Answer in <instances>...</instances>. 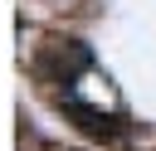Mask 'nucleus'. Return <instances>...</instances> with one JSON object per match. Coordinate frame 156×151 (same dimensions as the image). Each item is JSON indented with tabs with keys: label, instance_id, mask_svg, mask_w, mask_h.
I'll list each match as a JSON object with an SVG mask.
<instances>
[{
	"label": "nucleus",
	"instance_id": "obj_1",
	"mask_svg": "<svg viewBox=\"0 0 156 151\" xmlns=\"http://www.w3.org/2000/svg\"><path fill=\"white\" fill-rule=\"evenodd\" d=\"M58 107L88 132V136H102V141H117L122 132H127V122H117V117H102L98 107H88V102H78V97H58Z\"/></svg>",
	"mask_w": 156,
	"mask_h": 151
}]
</instances>
